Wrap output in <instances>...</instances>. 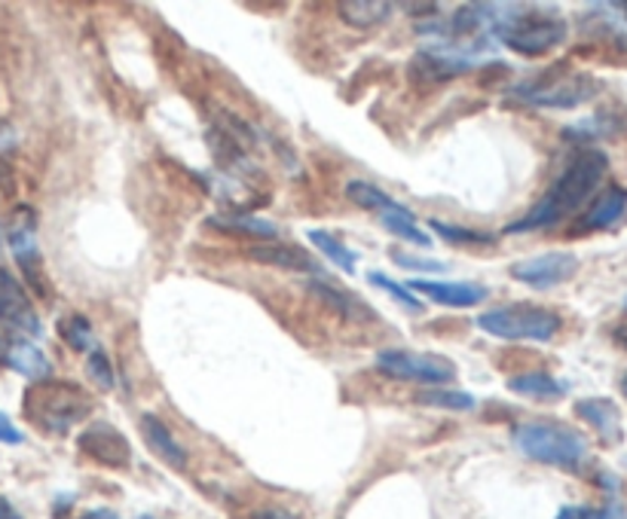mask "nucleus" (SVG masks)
Returning <instances> with one entry per match:
<instances>
[{"mask_svg": "<svg viewBox=\"0 0 627 519\" xmlns=\"http://www.w3.org/2000/svg\"><path fill=\"white\" fill-rule=\"evenodd\" d=\"M606 169H609V159L600 154V150H582L579 156H572V162L560 171V178L548 187V193H545L520 221L505 226V236L533 233V229H548V226H557L560 221H567L570 214H575V211L585 205L587 199L594 196V190H597L600 181H603Z\"/></svg>", "mask_w": 627, "mask_h": 519, "instance_id": "obj_1", "label": "nucleus"}, {"mask_svg": "<svg viewBox=\"0 0 627 519\" xmlns=\"http://www.w3.org/2000/svg\"><path fill=\"white\" fill-rule=\"evenodd\" d=\"M490 34L520 56H545L567 41V22L555 10L529 3H486Z\"/></svg>", "mask_w": 627, "mask_h": 519, "instance_id": "obj_2", "label": "nucleus"}, {"mask_svg": "<svg viewBox=\"0 0 627 519\" xmlns=\"http://www.w3.org/2000/svg\"><path fill=\"white\" fill-rule=\"evenodd\" d=\"M22 413L46 435H68L74 425L92 416V397L74 382H31L22 397Z\"/></svg>", "mask_w": 627, "mask_h": 519, "instance_id": "obj_3", "label": "nucleus"}, {"mask_svg": "<svg viewBox=\"0 0 627 519\" xmlns=\"http://www.w3.org/2000/svg\"><path fill=\"white\" fill-rule=\"evenodd\" d=\"M514 447L533 462L579 471L587 459V440L560 421H524L514 428Z\"/></svg>", "mask_w": 627, "mask_h": 519, "instance_id": "obj_4", "label": "nucleus"}, {"mask_svg": "<svg viewBox=\"0 0 627 519\" xmlns=\"http://www.w3.org/2000/svg\"><path fill=\"white\" fill-rule=\"evenodd\" d=\"M597 92L600 80H594L585 70H570L563 61L560 68L545 70L527 83L514 86L512 99L524 101L529 108H545V111H572L597 99Z\"/></svg>", "mask_w": 627, "mask_h": 519, "instance_id": "obj_5", "label": "nucleus"}, {"mask_svg": "<svg viewBox=\"0 0 627 519\" xmlns=\"http://www.w3.org/2000/svg\"><path fill=\"white\" fill-rule=\"evenodd\" d=\"M478 327L496 339H512V342H551L560 334V315L545 306L533 303H512L500 306L484 315H478Z\"/></svg>", "mask_w": 627, "mask_h": 519, "instance_id": "obj_6", "label": "nucleus"}, {"mask_svg": "<svg viewBox=\"0 0 627 519\" xmlns=\"http://www.w3.org/2000/svg\"><path fill=\"white\" fill-rule=\"evenodd\" d=\"M377 370L399 382H419V385H432V388H444L447 382L459 376L457 364L444 354H428V351H404L389 349L377 354Z\"/></svg>", "mask_w": 627, "mask_h": 519, "instance_id": "obj_7", "label": "nucleus"}, {"mask_svg": "<svg viewBox=\"0 0 627 519\" xmlns=\"http://www.w3.org/2000/svg\"><path fill=\"white\" fill-rule=\"evenodd\" d=\"M7 241H10V251H13L25 281L41 296H49V281L43 275V253L37 245V214L25 205L15 208L13 224L7 229Z\"/></svg>", "mask_w": 627, "mask_h": 519, "instance_id": "obj_8", "label": "nucleus"}, {"mask_svg": "<svg viewBox=\"0 0 627 519\" xmlns=\"http://www.w3.org/2000/svg\"><path fill=\"white\" fill-rule=\"evenodd\" d=\"M0 327H7L10 337L19 339L43 337V321L31 303L25 284L3 267H0Z\"/></svg>", "mask_w": 627, "mask_h": 519, "instance_id": "obj_9", "label": "nucleus"}, {"mask_svg": "<svg viewBox=\"0 0 627 519\" xmlns=\"http://www.w3.org/2000/svg\"><path fill=\"white\" fill-rule=\"evenodd\" d=\"M579 272V257L570 251H551V253H536L527 260H517L512 267V279L524 281L529 287H555L570 281Z\"/></svg>", "mask_w": 627, "mask_h": 519, "instance_id": "obj_10", "label": "nucleus"}, {"mask_svg": "<svg viewBox=\"0 0 627 519\" xmlns=\"http://www.w3.org/2000/svg\"><path fill=\"white\" fill-rule=\"evenodd\" d=\"M77 447H80V452L89 455L92 462L104 464V467H114V471H126L128 464H132V447H128V440L116 431L114 425H108V421H92L86 431H80Z\"/></svg>", "mask_w": 627, "mask_h": 519, "instance_id": "obj_11", "label": "nucleus"}, {"mask_svg": "<svg viewBox=\"0 0 627 519\" xmlns=\"http://www.w3.org/2000/svg\"><path fill=\"white\" fill-rule=\"evenodd\" d=\"M407 291L414 294L428 296L432 303L438 306H454V309H469V306H478L484 303L490 291L484 284H474V281H441V279H414L404 284Z\"/></svg>", "mask_w": 627, "mask_h": 519, "instance_id": "obj_12", "label": "nucleus"}, {"mask_svg": "<svg viewBox=\"0 0 627 519\" xmlns=\"http://www.w3.org/2000/svg\"><path fill=\"white\" fill-rule=\"evenodd\" d=\"M627 221V190L625 187H609L606 193L594 199V205L575 221L572 233H606Z\"/></svg>", "mask_w": 627, "mask_h": 519, "instance_id": "obj_13", "label": "nucleus"}, {"mask_svg": "<svg viewBox=\"0 0 627 519\" xmlns=\"http://www.w3.org/2000/svg\"><path fill=\"white\" fill-rule=\"evenodd\" d=\"M0 364L31 382L49 380V373H53V364H49V358L43 354V349H37L31 339L19 337H10L0 342Z\"/></svg>", "mask_w": 627, "mask_h": 519, "instance_id": "obj_14", "label": "nucleus"}, {"mask_svg": "<svg viewBox=\"0 0 627 519\" xmlns=\"http://www.w3.org/2000/svg\"><path fill=\"white\" fill-rule=\"evenodd\" d=\"M138 428H142L147 450L154 452L159 462L169 464L171 471H187V450L178 443V437L171 435V428L166 421L157 419L154 413H142Z\"/></svg>", "mask_w": 627, "mask_h": 519, "instance_id": "obj_15", "label": "nucleus"}, {"mask_svg": "<svg viewBox=\"0 0 627 519\" xmlns=\"http://www.w3.org/2000/svg\"><path fill=\"white\" fill-rule=\"evenodd\" d=\"M248 260L264 263V267L288 269V272H318V263L313 260V253L303 251L298 245H282V241H260L245 248Z\"/></svg>", "mask_w": 627, "mask_h": 519, "instance_id": "obj_16", "label": "nucleus"}, {"mask_svg": "<svg viewBox=\"0 0 627 519\" xmlns=\"http://www.w3.org/2000/svg\"><path fill=\"white\" fill-rule=\"evenodd\" d=\"M310 294L315 300H322L328 309H334L340 318L356 324L377 321V312L371 309V303H365L361 296H356L346 287H337V284H328V281H310Z\"/></svg>", "mask_w": 627, "mask_h": 519, "instance_id": "obj_17", "label": "nucleus"}, {"mask_svg": "<svg viewBox=\"0 0 627 519\" xmlns=\"http://www.w3.org/2000/svg\"><path fill=\"white\" fill-rule=\"evenodd\" d=\"M575 413H579V419H585L587 425L597 431L603 443H622L625 428H622V413H618L613 400H606V397H587V400H579Z\"/></svg>", "mask_w": 627, "mask_h": 519, "instance_id": "obj_18", "label": "nucleus"}, {"mask_svg": "<svg viewBox=\"0 0 627 519\" xmlns=\"http://www.w3.org/2000/svg\"><path fill=\"white\" fill-rule=\"evenodd\" d=\"M508 392L529 397V400H560L567 394V382L539 373V370H529V373H517L508 380Z\"/></svg>", "mask_w": 627, "mask_h": 519, "instance_id": "obj_19", "label": "nucleus"}, {"mask_svg": "<svg viewBox=\"0 0 627 519\" xmlns=\"http://www.w3.org/2000/svg\"><path fill=\"white\" fill-rule=\"evenodd\" d=\"M209 226L227 233V236H255L260 241L279 239V226L264 217H248V214H229V217H212Z\"/></svg>", "mask_w": 627, "mask_h": 519, "instance_id": "obj_20", "label": "nucleus"}, {"mask_svg": "<svg viewBox=\"0 0 627 519\" xmlns=\"http://www.w3.org/2000/svg\"><path fill=\"white\" fill-rule=\"evenodd\" d=\"M389 15H392V3H385V0H349V3H340V19L352 29H377V25L389 22Z\"/></svg>", "mask_w": 627, "mask_h": 519, "instance_id": "obj_21", "label": "nucleus"}, {"mask_svg": "<svg viewBox=\"0 0 627 519\" xmlns=\"http://www.w3.org/2000/svg\"><path fill=\"white\" fill-rule=\"evenodd\" d=\"M380 224H383L392 236H399L401 241H411L416 248H432V236H426V233L416 226L414 214L404 208V205H399V202L380 214Z\"/></svg>", "mask_w": 627, "mask_h": 519, "instance_id": "obj_22", "label": "nucleus"}, {"mask_svg": "<svg viewBox=\"0 0 627 519\" xmlns=\"http://www.w3.org/2000/svg\"><path fill=\"white\" fill-rule=\"evenodd\" d=\"M310 241H313L318 251L328 257L331 263L337 269H343L346 275H356L358 272V253L346 245L343 239H337L334 233H325V229H310Z\"/></svg>", "mask_w": 627, "mask_h": 519, "instance_id": "obj_23", "label": "nucleus"}, {"mask_svg": "<svg viewBox=\"0 0 627 519\" xmlns=\"http://www.w3.org/2000/svg\"><path fill=\"white\" fill-rule=\"evenodd\" d=\"M432 233L435 236H441L444 241H450V245H469V248H493L500 236H493V233H481V229H466V226H454V224H444V221H432Z\"/></svg>", "mask_w": 627, "mask_h": 519, "instance_id": "obj_24", "label": "nucleus"}, {"mask_svg": "<svg viewBox=\"0 0 627 519\" xmlns=\"http://www.w3.org/2000/svg\"><path fill=\"white\" fill-rule=\"evenodd\" d=\"M416 404L428 409H450V413H469L478 407V400L466 392H454V388H432V392L416 394Z\"/></svg>", "mask_w": 627, "mask_h": 519, "instance_id": "obj_25", "label": "nucleus"}, {"mask_svg": "<svg viewBox=\"0 0 627 519\" xmlns=\"http://www.w3.org/2000/svg\"><path fill=\"white\" fill-rule=\"evenodd\" d=\"M58 334H61V339L68 342V349L74 351H96L99 346H96V330H92V324L86 321L83 315H68V318H61L58 321Z\"/></svg>", "mask_w": 627, "mask_h": 519, "instance_id": "obj_26", "label": "nucleus"}, {"mask_svg": "<svg viewBox=\"0 0 627 519\" xmlns=\"http://www.w3.org/2000/svg\"><path fill=\"white\" fill-rule=\"evenodd\" d=\"M346 199L358 205V208L365 211H377V214H383L385 208H392L395 205V199L383 193L380 187H373L371 181H349L346 187Z\"/></svg>", "mask_w": 627, "mask_h": 519, "instance_id": "obj_27", "label": "nucleus"}, {"mask_svg": "<svg viewBox=\"0 0 627 519\" xmlns=\"http://www.w3.org/2000/svg\"><path fill=\"white\" fill-rule=\"evenodd\" d=\"M86 376L96 382V388H101V392H111L116 385V373L114 366H111V358L101 349L86 354Z\"/></svg>", "mask_w": 627, "mask_h": 519, "instance_id": "obj_28", "label": "nucleus"}, {"mask_svg": "<svg viewBox=\"0 0 627 519\" xmlns=\"http://www.w3.org/2000/svg\"><path fill=\"white\" fill-rule=\"evenodd\" d=\"M368 281H371V284H377V287H383L385 294L395 296V300H399L404 309L423 312V303H419V296H416L414 291H407V287H404L401 281L389 279L385 272H368Z\"/></svg>", "mask_w": 627, "mask_h": 519, "instance_id": "obj_29", "label": "nucleus"}, {"mask_svg": "<svg viewBox=\"0 0 627 519\" xmlns=\"http://www.w3.org/2000/svg\"><path fill=\"white\" fill-rule=\"evenodd\" d=\"M557 519H615V510L606 507H563Z\"/></svg>", "mask_w": 627, "mask_h": 519, "instance_id": "obj_30", "label": "nucleus"}, {"mask_svg": "<svg viewBox=\"0 0 627 519\" xmlns=\"http://www.w3.org/2000/svg\"><path fill=\"white\" fill-rule=\"evenodd\" d=\"M22 440H25V435L15 428L7 413H0V443H7V447H19Z\"/></svg>", "mask_w": 627, "mask_h": 519, "instance_id": "obj_31", "label": "nucleus"}, {"mask_svg": "<svg viewBox=\"0 0 627 519\" xmlns=\"http://www.w3.org/2000/svg\"><path fill=\"white\" fill-rule=\"evenodd\" d=\"M395 263L407 269H426V272H444V263H435V260H419V257H404V253H395Z\"/></svg>", "mask_w": 627, "mask_h": 519, "instance_id": "obj_32", "label": "nucleus"}, {"mask_svg": "<svg viewBox=\"0 0 627 519\" xmlns=\"http://www.w3.org/2000/svg\"><path fill=\"white\" fill-rule=\"evenodd\" d=\"M251 519H294V517L285 514V510H279V507H267V510H257Z\"/></svg>", "mask_w": 627, "mask_h": 519, "instance_id": "obj_33", "label": "nucleus"}, {"mask_svg": "<svg viewBox=\"0 0 627 519\" xmlns=\"http://www.w3.org/2000/svg\"><path fill=\"white\" fill-rule=\"evenodd\" d=\"M0 519H22V517H19V510H15V507L10 505V501H7L3 495H0Z\"/></svg>", "mask_w": 627, "mask_h": 519, "instance_id": "obj_34", "label": "nucleus"}, {"mask_svg": "<svg viewBox=\"0 0 627 519\" xmlns=\"http://www.w3.org/2000/svg\"><path fill=\"white\" fill-rule=\"evenodd\" d=\"M83 519H120L114 514V510H108V507H99V510H89V514H83Z\"/></svg>", "mask_w": 627, "mask_h": 519, "instance_id": "obj_35", "label": "nucleus"}, {"mask_svg": "<svg viewBox=\"0 0 627 519\" xmlns=\"http://www.w3.org/2000/svg\"><path fill=\"white\" fill-rule=\"evenodd\" d=\"M615 342H618L622 349H627V324L625 327H618V330H615Z\"/></svg>", "mask_w": 627, "mask_h": 519, "instance_id": "obj_36", "label": "nucleus"}, {"mask_svg": "<svg viewBox=\"0 0 627 519\" xmlns=\"http://www.w3.org/2000/svg\"><path fill=\"white\" fill-rule=\"evenodd\" d=\"M622 392L627 394V373H625V380H622Z\"/></svg>", "mask_w": 627, "mask_h": 519, "instance_id": "obj_37", "label": "nucleus"}]
</instances>
